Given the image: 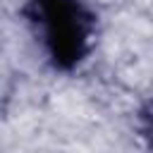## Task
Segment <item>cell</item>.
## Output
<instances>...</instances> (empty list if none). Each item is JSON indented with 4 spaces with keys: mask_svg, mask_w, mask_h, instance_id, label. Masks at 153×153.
Masks as SVG:
<instances>
[{
    "mask_svg": "<svg viewBox=\"0 0 153 153\" xmlns=\"http://www.w3.org/2000/svg\"><path fill=\"white\" fill-rule=\"evenodd\" d=\"M26 14L41 29L53 67L72 69L84 60L96 19L79 0H29Z\"/></svg>",
    "mask_w": 153,
    "mask_h": 153,
    "instance_id": "1",
    "label": "cell"
},
{
    "mask_svg": "<svg viewBox=\"0 0 153 153\" xmlns=\"http://www.w3.org/2000/svg\"><path fill=\"white\" fill-rule=\"evenodd\" d=\"M148 131H151V136H153V115H148Z\"/></svg>",
    "mask_w": 153,
    "mask_h": 153,
    "instance_id": "2",
    "label": "cell"
}]
</instances>
